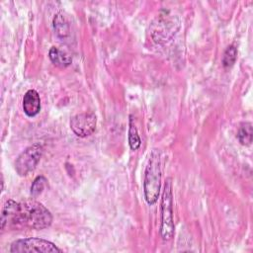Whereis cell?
<instances>
[{"label": "cell", "mask_w": 253, "mask_h": 253, "mask_svg": "<svg viewBox=\"0 0 253 253\" xmlns=\"http://www.w3.org/2000/svg\"><path fill=\"white\" fill-rule=\"evenodd\" d=\"M236 58H237V48L233 44H231L226 47L222 56L221 63L224 67H231L235 63Z\"/></svg>", "instance_id": "4fadbf2b"}, {"label": "cell", "mask_w": 253, "mask_h": 253, "mask_svg": "<svg viewBox=\"0 0 253 253\" xmlns=\"http://www.w3.org/2000/svg\"><path fill=\"white\" fill-rule=\"evenodd\" d=\"M62 250L55 246L52 242L47 241L42 238H24L14 241L11 244L10 252L16 253H52V252H61Z\"/></svg>", "instance_id": "277c9868"}, {"label": "cell", "mask_w": 253, "mask_h": 253, "mask_svg": "<svg viewBox=\"0 0 253 253\" xmlns=\"http://www.w3.org/2000/svg\"><path fill=\"white\" fill-rule=\"evenodd\" d=\"M97 126V117L93 112H84L73 116L70 120V128L79 137L91 135Z\"/></svg>", "instance_id": "8992f818"}, {"label": "cell", "mask_w": 253, "mask_h": 253, "mask_svg": "<svg viewBox=\"0 0 253 253\" xmlns=\"http://www.w3.org/2000/svg\"><path fill=\"white\" fill-rule=\"evenodd\" d=\"M173 221V200L172 183L170 179L166 180L161 202V226L160 233L164 240H170L174 235Z\"/></svg>", "instance_id": "3957f363"}, {"label": "cell", "mask_w": 253, "mask_h": 253, "mask_svg": "<svg viewBox=\"0 0 253 253\" xmlns=\"http://www.w3.org/2000/svg\"><path fill=\"white\" fill-rule=\"evenodd\" d=\"M161 187V158L160 151L153 149L149 155L144 172L143 189L145 201L148 205H154L159 197Z\"/></svg>", "instance_id": "7a4b0ae2"}, {"label": "cell", "mask_w": 253, "mask_h": 253, "mask_svg": "<svg viewBox=\"0 0 253 253\" xmlns=\"http://www.w3.org/2000/svg\"><path fill=\"white\" fill-rule=\"evenodd\" d=\"M42 146L40 143H34L27 147L15 161V170L20 176H26L32 172L42 155Z\"/></svg>", "instance_id": "5b68a950"}, {"label": "cell", "mask_w": 253, "mask_h": 253, "mask_svg": "<svg viewBox=\"0 0 253 253\" xmlns=\"http://www.w3.org/2000/svg\"><path fill=\"white\" fill-rule=\"evenodd\" d=\"M48 56H49V59L51 60V62L55 66H58L61 68L67 67L72 62V58L70 57V55L68 53H66L65 51H63L55 46H52L49 49Z\"/></svg>", "instance_id": "30bf717a"}, {"label": "cell", "mask_w": 253, "mask_h": 253, "mask_svg": "<svg viewBox=\"0 0 253 253\" xmlns=\"http://www.w3.org/2000/svg\"><path fill=\"white\" fill-rule=\"evenodd\" d=\"M23 110L28 117H35L41 111V98L35 89L28 90L23 98Z\"/></svg>", "instance_id": "ba28073f"}, {"label": "cell", "mask_w": 253, "mask_h": 253, "mask_svg": "<svg viewBox=\"0 0 253 253\" xmlns=\"http://www.w3.org/2000/svg\"><path fill=\"white\" fill-rule=\"evenodd\" d=\"M45 185H46V179L43 176H38L34 180L32 186H31V195L33 197L39 196L43 191Z\"/></svg>", "instance_id": "5bb4252c"}, {"label": "cell", "mask_w": 253, "mask_h": 253, "mask_svg": "<svg viewBox=\"0 0 253 253\" xmlns=\"http://www.w3.org/2000/svg\"><path fill=\"white\" fill-rule=\"evenodd\" d=\"M53 28L57 37L62 40L66 39L70 35L69 22L62 12H59L55 15L53 19Z\"/></svg>", "instance_id": "9c48e42d"}, {"label": "cell", "mask_w": 253, "mask_h": 253, "mask_svg": "<svg viewBox=\"0 0 253 253\" xmlns=\"http://www.w3.org/2000/svg\"><path fill=\"white\" fill-rule=\"evenodd\" d=\"M52 222V214L41 203L29 200L16 203L9 200L5 203L1 212V229L5 227H29L44 229Z\"/></svg>", "instance_id": "6da1fadb"}, {"label": "cell", "mask_w": 253, "mask_h": 253, "mask_svg": "<svg viewBox=\"0 0 253 253\" xmlns=\"http://www.w3.org/2000/svg\"><path fill=\"white\" fill-rule=\"evenodd\" d=\"M252 125L245 123L241 125L237 132V138L242 145H250L252 142Z\"/></svg>", "instance_id": "8fae6325"}, {"label": "cell", "mask_w": 253, "mask_h": 253, "mask_svg": "<svg viewBox=\"0 0 253 253\" xmlns=\"http://www.w3.org/2000/svg\"><path fill=\"white\" fill-rule=\"evenodd\" d=\"M128 144L132 150H136L139 148L141 144V139L138 135L137 128L135 125L133 124L132 116H130L129 119V128H128Z\"/></svg>", "instance_id": "7c38bea8"}, {"label": "cell", "mask_w": 253, "mask_h": 253, "mask_svg": "<svg viewBox=\"0 0 253 253\" xmlns=\"http://www.w3.org/2000/svg\"><path fill=\"white\" fill-rule=\"evenodd\" d=\"M157 25L160 27L162 26V28L157 27L152 33V36L157 34V37L154 38V41H156L157 42H160L161 41H167L176 33L175 18L169 19L167 17H160L159 19H157Z\"/></svg>", "instance_id": "52a82bcc"}]
</instances>
